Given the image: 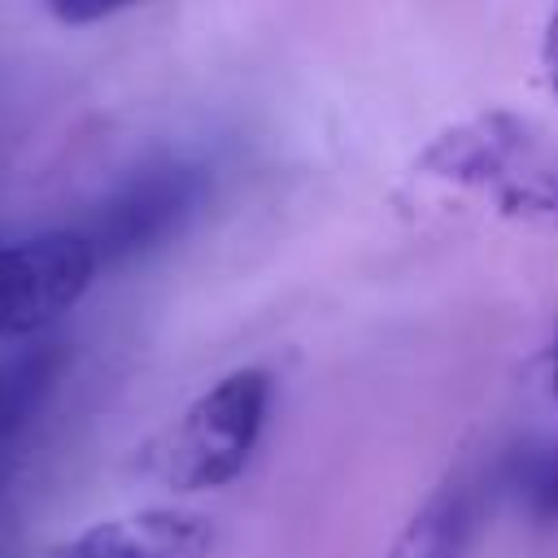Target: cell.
I'll return each instance as SVG.
<instances>
[{
	"instance_id": "1",
	"label": "cell",
	"mask_w": 558,
	"mask_h": 558,
	"mask_svg": "<svg viewBox=\"0 0 558 558\" xmlns=\"http://www.w3.org/2000/svg\"><path fill=\"white\" fill-rule=\"evenodd\" d=\"M418 170L480 192L506 218L558 227V140L532 118L488 109L458 122L418 153Z\"/></svg>"
},
{
	"instance_id": "2",
	"label": "cell",
	"mask_w": 558,
	"mask_h": 558,
	"mask_svg": "<svg viewBox=\"0 0 558 558\" xmlns=\"http://www.w3.org/2000/svg\"><path fill=\"white\" fill-rule=\"evenodd\" d=\"M270 410V375L240 366L205 388L148 449L144 471L174 493H214L248 466Z\"/></svg>"
},
{
	"instance_id": "3",
	"label": "cell",
	"mask_w": 558,
	"mask_h": 558,
	"mask_svg": "<svg viewBox=\"0 0 558 558\" xmlns=\"http://www.w3.org/2000/svg\"><path fill=\"white\" fill-rule=\"evenodd\" d=\"M205 201V174L187 161H148L131 170L87 218L83 235L100 266H122L161 248Z\"/></svg>"
},
{
	"instance_id": "4",
	"label": "cell",
	"mask_w": 558,
	"mask_h": 558,
	"mask_svg": "<svg viewBox=\"0 0 558 558\" xmlns=\"http://www.w3.org/2000/svg\"><path fill=\"white\" fill-rule=\"evenodd\" d=\"M100 262L83 231H44L0 244V340L52 327L96 279Z\"/></svg>"
},
{
	"instance_id": "5",
	"label": "cell",
	"mask_w": 558,
	"mask_h": 558,
	"mask_svg": "<svg viewBox=\"0 0 558 558\" xmlns=\"http://www.w3.org/2000/svg\"><path fill=\"white\" fill-rule=\"evenodd\" d=\"M214 523L196 510L148 506L87 523L57 541L48 558H209Z\"/></svg>"
},
{
	"instance_id": "6",
	"label": "cell",
	"mask_w": 558,
	"mask_h": 558,
	"mask_svg": "<svg viewBox=\"0 0 558 558\" xmlns=\"http://www.w3.org/2000/svg\"><path fill=\"white\" fill-rule=\"evenodd\" d=\"M70 366V344H31L0 357V449L26 432Z\"/></svg>"
},
{
	"instance_id": "7",
	"label": "cell",
	"mask_w": 558,
	"mask_h": 558,
	"mask_svg": "<svg viewBox=\"0 0 558 558\" xmlns=\"http://www.w3.org/2000/svg\"><path fill=\"white\" fill-rule=\"evenodd\" d=\"M471 536V506L458 484L436 488L397 532L384 558H462Z\"/></svg>"
},
{
	"instance_id": "8",
	"label": "cell",
	"mask_w": 558,
	"mask_h": 558,
	"mask_svg": "<svg viewBox=\"0 0 558 558\" xmlns=\"http://www.w3.org/2000/svg\"><path fill=\"white\" fill-rule=\"evenodd\" d=\"M527 510L541 523H558V449H545L532 466H527Z\"/></svg>"
},
{
	"instance_id": "9",
	"label": "cell",
	"mask_w": 558,
	"mask_h": 558,
	"mask_svg": "<svg viewBox=\"0 0 558 558\" xmlns=\"http://www.w3.org/2000/svg\"><path fill=\"white\" fill-rule=\"evenodd\" d=\"M135 0H44V9L65 22V26H92V22H105L122 9H131Z\"/></svg>"
},
{
	"instance_id": "10",
	"label": "cell",
	"mask_w": 558,
	"mask_h": 558,
	"mask_svg": "<svg viewBox=\"0 0 558 558\" xmlns=\"http://www.w3.org/2000/svg\"><path fill=\"white\" fill-rule=\"evenodd\" d=\"M541 70H545V83H549V92H554V100H558V9L549 13V22H545V39H541Z\"/></svg>"
},
{
	"instance_id": "11",
	"label": "cell",
	"mask_w": 558,
	"mask_h": 558,
	"mask_svg": "<svg viewBox=\"0 0 558 558\" xmlns=\"http://www.w3.org/2000/svg\"><path fill=\"white\" fill-rule=\"evenodd\" d=\"M545 366H549V392L558 397V323H554V336H549V349H545Z\"/></svg>"
}]
</instances>
